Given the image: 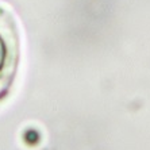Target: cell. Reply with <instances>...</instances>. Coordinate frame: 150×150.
Returning <instances> with one entry per match:
<instances>
[{"mask_svg": "<svg viewBox=\"0 0 150 150\" xmlns=\"http://www.w3.org/2000/svg\"><path fill=\"white\" fill-rule=\"evenodd\" d=\"M21 31L16 18L0 3V101L10 93L21 62Z\"/></svg>", "mask_w": 150, "mask_h": 150, "instance_id": "1", "label": "cell"}]
</instances>
